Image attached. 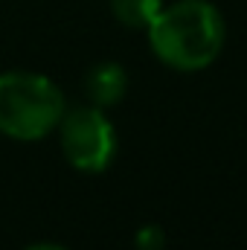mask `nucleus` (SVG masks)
Instances as JSON below:
<instances>
[{
	"label": "nucleus",
	"instance_id": "nucleus-1",
	"mask_svg": "<svg viewBox=\"0 0 247 250\" xmlns=\"http://www.w3.org/2000/svg\"><path fill=\"white\" fill-rule=\"evenodd\" d=\"M227 41V23L209 0H178L148 23L151 53L172 70L195 73L215 62Z\"/></svg>",
	"mask_w": 247,
	"mask_h": 250
},
{
	"label": "nucleus",
	"instance_id": "nucleus-2",
	"mask_svg": "<svg viewBox=\"0 0 247 250\" xmlns=\"http://www.w3.org/2000/svg\"><path fill=\"white\" fill-rule=\"evenodd\" d=\"M64 117V93L41 73H0V134L12 140H41Z\"/></svg>",
	"mask_w": 247,
	"mask_h": 250
},
{
	"label": "nucleus",
	"instance_id": "nucleus-3",
	"mask_svg": "<svg viewBox=\"0 0 247 250\" xmlns=\"http://www.w3.org/2000/svg\"><path fill=\"white\" fill-rule=\"evenodd\" d=\"M59 140H62L67 163L87 175L105 172L117 154L114 125L105 117V111L96 105L76 108L70 114L64 111L62 123H59Z\"/></svg>",
	"mask_w": 247,
	"mask_h": 250
},
{
	"label": "nucleus",
	"instance_id": "nucleus-4",
	"mask_svg": "<svg viewBox=\"0 0 247 250\" xmlns=\"http://www.w3.org/2000/svg\"><path fill=\"white\" fill-rule=\"evenodd\" d=\"M84 90H87V99H90L96 108L120 105L123 96H125V90H128V73L123 70V64L102 62L87 73Z\"/></svg>",
	"mask_w": 247,
	"mask_h": 250
},
{
	"label": "nucleus",
	"instance_id": "nucleus-5",
	"mask_svg": "<svg viewBox=\"0 0 247 250\" xmlns=\"http://www.w3.org/2000/svg\"><path fill=\"white\" fill-rule=\"evenodd\" d=\"M163 9V0H111L114 18L128 29H148V23Z\"/></svg>",
	"mask_w": 247,
	"mask_h": 250
},
{
	"label": "nucleus",
	"instance_id": "nucleus-6",
	"mask_svg": "<svg viewBox=\"0 0 247 250\" xmlns=\"http://www.w3.org/2000/svg\"><path fill=\"white\" fill-rule=\"evenodd\" d=\"M166 248V233L157 224H145L137 230V250H163Z\"/></svg>",
	"mask_w": 247,
	"mask_h": 250
},
{
	"label": "nucleus",
	"instance_id": "nucleus-7",
	"mask_svg": "<svg viewBox=\"0 0 247 250\" xmlns=\"http://www.w3.org/2000/svg\"><path fill=\"white\" fill-rule=\"evenodd\" d=\"M26 250H67V248H62V245H53V242H41V245H32V248H26Z\"/></svg>",
	"mask_w": 247,
	"mask_h": 250
}]
</instances>
